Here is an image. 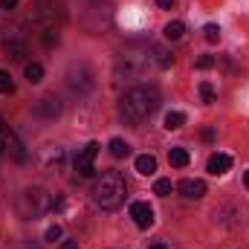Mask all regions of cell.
I'll use <instances>...</instances> for the list:
<instances>
[{
    "mask_svg": "<svg viewBox=\"0 0 249 249\" xmlns=\"http://www.w3.org/2000/svg\"><path fill=\"white\" fill-rule=\"evenodd\" d=\"M157 107H160V93L154 87H130L119 99V113H122L124 122L130 124L145 122Z\"/></svg>",
    "mask_w": 249,
    "mask_h": 249,
    "instance_id": "6da1fadb",
    "label": "cell"
},
{
    "mask_svg": "<svg viewBox=\"0 0 249 249\" xmlns=\"http://www.w3.org/2000/svg\"><path fill=\"white\" fill-rule=\"evenodd\" d=\"M124 194H127V183H124V177L119 171H105L96 180V186H93V200L102 209H107V212H113V209L122 206Z\"/></svg>",
    "mask_w": 249,
    "mask_h": 249,
    "instance_id": "7a4b0ae2",
    "label": "cell"
},
{
    "mask_svg": "<svg viewBox=\"0 0 249 249\" xmlns=\"http://www.w3.org/2000/svg\"><path fill=\"white\" fill-rule=\"evenodd\" d=\"M151 61H154V53L148 47H139V44L124 47L116 58V78H139V75H145Z\"/></svg>",
    "mask_w": 249,
    "mask_h": 249,
    "instance_id": "3957f363",
    "label": "cell"
},
{
    "mask_svg": "<svg viewBox=\"0 0 249 249\" xmlns=\"http://www.w3.org/2000/svg\"><path fill=\"white\" fill-rule=\"evenodd\" d=\"M50 197L41 191V188H26L18 194V214L23 220H38L44 212H50Z\"/></svg>",
    "mask_w": 249,
    "mask_h": 249,
    "instance_id": "277c9868",
    "label": "cell"
},
{
    "mask_svg": "<svg viewBox=\"0 0 249 249\" xmlns=\"http://www.w3.org/2000/svg\"><path fill=\"white\" fill-rule=\"evenodd\" d=\"M0 148H3V154H12V160H15V162H26L23 142L18 139V133L3 122V119H0Z\"/></svg>",
    "mask_w": 249,
    "mask_h": 249,
    "instance_id": "5b68a950",
    "label": "cell"
},
{
    "mask_svg": "<svg viewBox=\"0 0 249 249\" xmlns=\"http://www.w3.org/2000/svg\"><path fill=\"white\" fill-rule=\"evenodd\" d=\"M96 154H99V142H90V145L75 157V171H78L81 177H93V174H96V168H93Z\"/></svg>",
    "mask_w": 249,
    "mask_h": 249,
    "instance_id": "8992f818",
    "label": "cell"
},
{
    "mask_svg": "<svg viewBox=\"0 0 249 249\" xmlns=\"http://www.w3.org/2000/svg\"><path fill=\"white\" fill-rule=\"evenodd\" d=\"M67 84H70L72 90L84 93V90H90V87H93V75H90V70H87L84 64H78V70H75V67L70 70V75H67Z\"/></svg>",
    "mask_w": 249,
    "mask_h": 249,
    "instance_id": "52a82bcc",
    "label": "cell"
},
{
    "mask_svg": "<svg viewBox=\"0 0 249 249\" xmlns=\"http://www.w3.org/2000/svg\"><path fill=\"white\" fill-rule=\"evenodd\" d=\"M130 217H133V223H136L139 229L154 226V209H151L148 203H133V206H130Z\"/></svg>",
    "mask_w": 249,
    "mask_h": 249,
    "instance_id": "ba28073f",
    "label": "cell"
},
{
    "mask_svg": "<svg viewBox=\"0 0 249 249\" xmlns=\"http://www.w3.org/2000/svg\"><path fill=\"white\" fill-rule=\"evenodd\" d=\"M29 20H32V23H38V26H44V29H55V15L50 12V6H47V3L35 6V9L29 12Z\"/></svg>",
    "mask_w": 249,
    "mask_h": 249,
    "instance_id": "9c48e42d",
    "label": "cell"
},
{
    "mask_svg": "<svg viewBox=\"0 0 249 249\" xmlns=\"http://www.w3.org/2000/svg\"><path fill=\"white\" fill-rule=\"evenodd\" d=\"M3 50H6V55H9L12 61H26V55H29V47H26V41H20V38H6V41H3Z\"/></svg>",
    "mask_w": 249,
    "mask_h": 249,
    "instance_id": "30bf717a",
    "label": "cell"
},
{
    "mask_svg": "<svg viewBox=\"0 0 249 249\" xmlns=\"http://www.w3.org/2000/svg\"><path fill=\"white\" fill-rule=\"evenodd\" d=\"M61 162H64V148H58V145H50V148H44V151H41V165H44L47 171L61 168Z\"/></svg>",
    "mask_w": 249,
    "mask_h": 249,
    "instance_id": "8fae6325",
    "label": "cell"
},
{
    "mask_svg": "<svg viewBox=\"0 0 249 249\" xmlns=\"http://www.w3.org/2000/svg\"><path fill=\"white\" fill-rule=\"evenodd\" d=\"M229 168H232V157H229V154H212V157H209L206 171H209L212 177H220V174H226Z\"/></svg>",
    "mask_w": 249,
    "mask_h": 249,
    "instance_id": "7c38bea8",
    "label": "cell"
},
{
    "mask_svg": "<svg viewBox=\"0 0 249 249\" xmlns=\"http://www.w3.org/2000/svg\"><path fill=\"white\" fill-rule=\"evenodd\" d=\"M35 113H38L41 119H55V116L61 113V102H58V99H50V96H47V99H41V102L35 105Z\"/></svg>",
    "mask_w": 249,
    "mask_h": 249,
    "instance_id": "4fadbf2b",
    "label": "cell"
},
{
    "mask_svg": "<svg viewBox=\"0 0 249 249\" xmlns=\"http://www.w3.org/2000/svg\"><path fill=\"white\" fill-rule=\"evenodd\" d=\"M177 188H180V194H183V197H188V200H200V197L206 194V183H203V180H191V177H188V180H183Z\"/></svg>",
    "mask_w": 249,
    "mask_h": 249,
    "instance_id": "5bb4252c",
    "label": "cell"
},
{
    "mask_svg": "<svg viewBox=\"0 0 249 249\" xmlns=\"http://www.w3.org/2000/svg\"><path fill=\"white\" fill-rule=\"evenodd\" d=\"M136 171H139L142 177H151V174L157 171V157H151V154H139V157H136Z\"/></svg>",
    "mask_w": 249,
    "mask_h": 249,
    "instance_id": "9a60e30c",
    "label": "cell"
},
{
    "mask_svg": "<svg viewBox=\"0 0 249 249\" xmlns=\"http://www.w3.org/2000/svg\"><path fill=\"white\" fill-rule=\"evenodd\" d=\"M151 53H154V64L162 67V70H168V67L174 64V55H171L165 47H151Z\"/></svg>",
    "mask_w": 249,
    "mask_h": 249,
    "instance_id": "2e32d148",
    "label": "cell"
},
{
    "mask_svg": "<svg viewBox=\"0 0 249 249\" xmlns=\"http://www.w3.org/2000/svg\"><path fill=\"white\" fill-rule=\"evenodd\" d=\"M188 160H191V157H188L186 148H171V154H168V162H171L174 168H186Z\"/></svg>",
    "mask_w": 249,
    "mask_h": 249,
    "instance_id": "e0dca14e",
    "label": "cell"
},
{
    "mask_svg": "<svg viewBox=\"0 0 249 249\" xmlns=\"http://www.w3.org/2000/svg\"><path fill=\"white\" fill-rule=\"evenodd\" d=\"M26 78H29V84H41L44 81V67L38 61H29L26 64Z\"/></svg>",
    "mask_w": 249,
    "mask_h": 249,
    "instance_id": "ac0fdd59",
    "label": "cell"
},
{
    "mask_svg": "<svg viewBox=\"0 0 249 249\" xmlns=\"http://www.w3.org/2000/svg\"><path fill=\"white\" fill-rule=\"evenodd\" d=\"M183 32H186V23H183V20H171V23L165 26V38H168V41H180Z\"/></svg>",
    "mask_w": 249,
    "mask_h": 249,
    "instance_id": "d6986e66",
    "label": "cell"
},
{
    "mask_svg": "<svg viewBox=\"0 0 249 249\" xmlns=\"http://www.w3.org/2000/svg\"><path fill=\"white\" fill-rule=\"evenodd\" d=\"M200 99H203V105H214V102H217V90H214V84L200 81Z\"/></svg>",
    "mask_w": 249,
    "mask_h": 249,
    "instance_id": "ffe728a7",
    "label": "cell"
},
{
    "mask_svg": "<svg viewBox=\"0 0 249 249\" xmlns=\"http://www.w3.org/2000/svg\"><path fill=\"white\" fill-rule=\"evenodd\" d=\"M183 124H186V113H183V110H171V113L165 116V127H168V130H180Z\"/></svg>",
    "mask_w": 249,
    "mask_h": 249,
    "instance_id": "44dd1931",
    "label": "cell"
},
{
    "mask_svg": "<svg viewBox=\"0 0 249 249\" xmlns=\"http://www.w3.org/2000/svg\"><path fill=\"white\" fill-rule=\"evenodd\" d=\"M107 148H110V154H113L116 160H124V157L130 154V145H127L124 139H110V145H107Z\"/></svg>",
    "mask_w": 249,
    "mask_h": 249,
    "instance_id": "7402d4cb",
    "label": "cell"
},
{
    "mask_svg": "<svg viewBox=\"0 0 249 249\" xmlns=\"http://www.w3.org/2000/svg\"><path fill=\"white\" fill-rule=\"evenodd\" d=\"M171 191H174V183L171 180H157L154 183V194H160V197H168Z\"/></svg>",
    "mask_w": 249,
    "mask_h": 249,
    "instance_id": "603a6c76",
    "label": "cell"
},
{
    "mask_svg": "<svg viewBox=\"0 0 249 249\" xmlns=\"http://www.w3.org/2000/svg\"><path fill=\"white\" fill-rule=\"evenodd\" d=\"M203 32H206V41H209V44H217V41H220V26H217V23H206Z\"/></svg>",
    "mask_w": 249,
    "mask_h": 249,
    "instance_id": "cb8c5ba5",
    "label": "cell"
},
{
    "mask_svg": "<svg viewBox=\"0 0 249 249\" xmlns=\"http://www.w3.org/2000/svg\"><path fill=\"white\" fill-rule=\"evenodd\" d=\"M15 90V81H12V75L6 72V70H0V93L6 96V93H12Z\"/></svg>",
    "mask_w": 249,
    "mask_h": 249,
    "instance_id": "d4e9b609",
    "label": "cell"
},
{
    "mask_svg": "<svg viewBox=\"0 0 249 249\" xmlns=\"http://www.w3.org/2000/svg\"><path fill=\"white\" fill-rule=\"evenodd\" d=\"M55 44H58V32H55V29H44V47L53 50Z\"/></svg>",
    "mask_w": 249,
    "mask_h": 249,
    "instance_id": "484cf974",
    "label": "cell"
},
{
    "mask_svg": "<svg viewBox=\"0 0 249 249\" xmlns=\"http://www.w3.org/2000/svg\"><path fill=\"white\" fill-rule=\"evenodd\" d=\"M212 67H214V58L212 55H200L197 58V70H212Z\"/></svg>",
    "mask_w": 249,
    "mask_h": 249,
    "instance_id": "4316f807",
    "label": "cell"
},
{
    "mask_svg": "<svg viewBox=\"0 0 249 249\" xmlns=\"http://www.w3.org/2000/svg\"><path fill=\"white\" fill-rule=\"evenodd\" d=\"M58 238H61V226H50V229H47V241H50V244H55Z\"/></svg>",
    "mask_w": 249,
    "mask_h": 249,
    "instance_id": "83f0119b",
    "label": "cell"
},
{
    "mask_svg": "<svg viewBox=\"0 0 249 249\" xmlns=\"http://www.w3.org/2000/svg\"><path fill=\"white\" fill-rule=\"evenodd\" d=\"M50 212H64V197H55V200L50 203Z\"/></svg>",
    "mask_w": 249,
    "mask_h": 249,
    "instance_id": "f1b7e54d",
    "label": "cell"
},
{
    "mask_svg": "<svg viewBox=\"0 0 249 249\" xmlns=\"http://www.w3.org/2000/svg\"><path fill=\"white\" fill-rule=\"evenodd\" d=\"M18 6V0H0V9H6V12H12Z\"/></svg>",
    "mask_w": 249,
    "mask_h": 249,
    "instance_id": "f546056e",
    "label": "cell"
},
{
    "mask_svg": "<svg viewBox=\"0 0 249 249\" xmlns=\"http://www.w3.org/2000/svg\"><path fill=\"white\" fill-rule=\"evenodd\" d=\"M203 139H206V142H214V127H206V130H203Z\"/></svg>",
    "mask_w": 249,
    "mask_h": 249,
    "instance_id": "4dcf8cb0",
    "label": "cell"
},
{
    "mask_svg": "<svg viewBox=\"0 0 249 249\" xmlns=\"http://www.w3.org/2000/svg\"><path fill=\"white\" fill-rule=\"evenodd\" d=\"M160 9H174V0H157Z\"/></svg>",
    "mask_w": 249,
    "mask_h": 249,
    "instance_id": "1f68e13d",
    "label": "cell"
},
{
    "mask_svg": "<svg viewBox=\"0 0 249 249\" xmlns=\"http://www.w3.org/2000/svg\"><path fill=\"white\" fill-rule=\"evenodd\" d=\"M61 249H78V241H64Z\"/></svg>",
    "mask_w": 249,
    "mask_h": 249,
    "instance_id": "d6a6232c",
    "label": "cell"
},
{
    "mask_svg": "<svg viewBox=\"0 0 249 249\" xmlns=\"http://www.w3.org/2000/svg\"><path fill=\"white\" fill-rule=\"evenodd\" d=\"M151 249H171V247H168V244H162V241H154V244H151Z\"/></svg>",
    "mask_w": 249,
    "mask_h": 249,
    "instance_id": "836d02e7",
    "label": "cell"
},
{
    "mask_svg": "<svg viewBox=\"0 0 249 249\" xmlns=\"http://www.w3.org/2000/svg\"><path fill=\"white\" fill-rule=\"evenodd\" d=\"M244 186L249 188V171H247V174H244Z\"/></svg>",
    "mask_w": 249,
    "mask_h": 249,
    "instance_id": "e575fe53",
    "label": "cell"
}]
</instances>
